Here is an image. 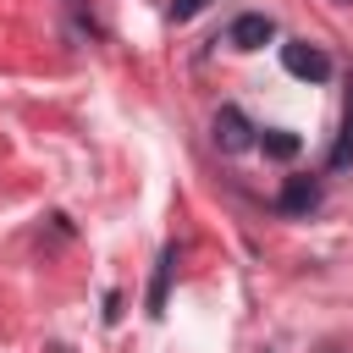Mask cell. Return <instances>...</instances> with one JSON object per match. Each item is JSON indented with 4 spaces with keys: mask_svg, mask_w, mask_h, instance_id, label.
<instances>
[{
    "mask_svg": "<svg viewBox=\"0 0 353 353\" xmlns=\"http://www.w3.org/2000/svg\"><path fill=\"white\" fill-rule=\"evenodd\" d=\"M276 39V22L265 17V11H243V17H232V28H226V44L232 50H265Z\"/></svg>",
    "mask_w": 353,
    "mask_h": 353,
    "instance_id": "obj_3",
    "label": "cell"
},
{
    "mask_svg": "<svg viewBox=\"0 0 353 353\" xmlns=\"http://www.w3.org/2000/svg\"><path fill=\"white\" fill-rule=\"evenodd\" d=\"M259 143H265V154H270V160H292V154L303 149V138H298V132H287V127H270Z\"/></svg>",
    "mask_w": 353,
    "mask_h": 353,
    "instance_id": "obj_6",
    "label": "cell"
},
{
    "mask_svg": "<svg viewBox=\"0 0 353 353\" xmlns=\"http://www.w3.org/2000/svg\"><path fill=\"white\" fill-rule=\"evenodd\" d=\"M254 132H259V127L248 121L243 105H221L215 121H210V138H215L221 154H243V149H254Z\"/></svg>",
    "mask_w": 353,
    "mask_h": 353,
    "instance_id": "obj_2",
    "label": "cell"
},
{
    "mask_svg": "<svg viewBox=\"0 0 353 353\" xmlns=\"http://www.w3.org/2000/svg\"><path fill=\"white\" fill-rule=\"evenodd\" d=\"M276 204H281V215H309V210H320V182L314 176H287Z\"/></svg>",
    "mask_w": 353,
    "mask_h": 353,
    "instance_id": "obj_4",
    "label": "cell"
},
{
    "mask_svg": "<svg viewBox=\"0 0 353 353\" xmlns=\"http://www.w3.org/2000/svg\"><path fill=\"white\" fill-rule=\"evenodd\" d=\"M171 270H176V243L160 248L154 259V281H149V314H165V287H171Z\"/></svg>",
    "mask_w": 353,
    "mask_h": 353,
    "instance_id": "obj_5",
    "label": "cell"
},
{
    "mask_svg": "<svg viewBox=\"0 0 353 353\" xmlns=\"http://www.w3.org/2000/svg\"><path fill=\"white\" fill-rule=\"evenodd\" d=\"M281 66L292 77H303V83H331V72H336V61L320 44H309V39H287L281 44Z\"/></svg>",
    "mask_w": 353,
    "mask_h": 353,
    "instance_id": "obj_1",
    "label": "cell"
},
{
    "mask_svg": "<svg viewBox=\"0 0 353 353\" xmlns=\"http://www.w3.org/2000/svg\"><path fill=\"white\" fill-rule=\"evenodd\" d=\"M331 171H342V165H353V94H347V116H342V138H336V149H331V160H325Z\"/></svg>",
    "mask_w": 353,
    "mask_h": 353,
    "instance_id": "obj_7",
    "label": "cell"
},
{
    "mask_svg": "<svg viewBox=\"0 0 353 353\" xmlns=\"http://www.w3.org/2000/svg\"><path fill=\"white\" fill-rule=\"evenodd\" d=\"M204 6H210V0H171V6H165V17H171V22H188V17H199Z\"/></svg>",
    "mask_w": 353,
    "mask_h": 353,
    "instance_id": "obj_8",
    "label": "cell"
}]
</instances>
